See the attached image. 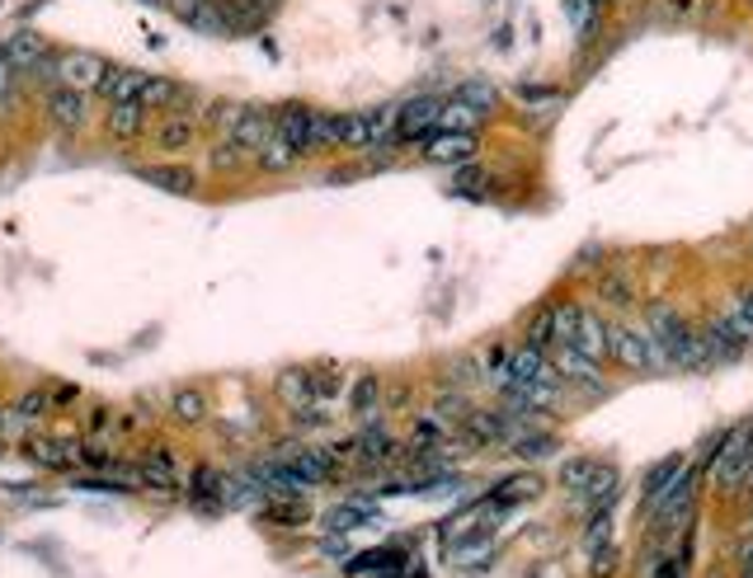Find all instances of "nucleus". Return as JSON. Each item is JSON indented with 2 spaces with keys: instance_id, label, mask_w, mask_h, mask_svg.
Masks as SVG:
<instances>
[{
  "instance_id": "obj_43",
  "label": "nucleus",
  "mask_w": 753,
  "mask_h": 578,
  "mask_svg": "<svg viewBox=\"0 0 753 578\" xmlns=\"http://www.w3.org/2000/svg\"><path fill=\"white\" fill-rule=\"evenodd\" d=\"M513 99L523 104V108H537V104H556V95H552V90H546V85H518V90H513Z\"/></svg>"
},
{
  "instance_id": "obj_46",
  "label": "nucleus",
  "mask_w": 753,
  "mask_h": 578,
  "mask_svg": "<svg viewBox=\"0 0 753 578\" xmlns=\"http://www.w3.org/2000/svg\"><path fill=\"white\" fill-rule=\"evenodd\" d=\"M734 310H740V316H744V320L753 325V287H749V292L740 296V306H734Z\"/></svg>"
},
{
  "instance_id": "obj_10",
  "label": "nucleus",
  "mask_w": 753,
  "mask_h": 578,
  "mask_svg": "<svg viewBox=\"0 0 753 578\" xmlns=\"http://www.w3.org/2000/svg\"><path fill=\"white\" fill-rule=\"evenodd\" d=\"M132 465V480L141 484V489H155V494H170L179 484V461L170 457L165 447H155V451H147V457H137V461H128Z\"/></svg>"
},
{
  "instance_id": "obj_14",
  "label": "nucleus",
  "mask_w": 753,
  "mask_h": 578,
  "mask_svg": "<svg viewBox=\"0 0 753 578\" xmlns=\"http://www.w3.org/2000/svg\"><path fill=\"white\" fill-rule=\"evenodd\" d=\"M47 118L61 132H81L90 122V95H81V90H53L47 95Z\"/></svg>"
},
{
  "instance_id": "obj_21",
  "label": "nucleus",
  "mask_w": 753,
  "mask_h": 578,
  "mask_svg": "<svg viewBox=\"0 0 753 578\" xmlns=\"http://www.w3.org/2000/svg\"><path fill=\"white\" fill-rule=\"evenodd\" d=\"M537 494H542V475H537V471H518V475H509V480H499L485 504H495V508H518L523 498H537Z\"/></svg>"
},
{
  "instance_id": "obj_36",
  "label": "nucleus",
  "mask_w": 753,
  "mask_h": 578,
  "mask_svg": "<svg viewBox=\"0 0 753 578\" xmlns=\"http://www.w3.org/2000/svg\"><path fill=\"white\" fill-rule=\"evenodd\" d=\"M376 404H382V381L372 377V371H363V377L354 381V396H349V410L354 414H372Z\"/></svg>"
},
{
  "instance_id": "obj_26",
  "label": "nucleus",
  "mask_w": 753,
  "mask_h": 578,
  "mask_svg": "<svg viewBox=\"0 0 753 578\" xmlns=\"http://www.w3.org/2000/svg\"><path fill=\"white\" fill-rule=\"evenodd\" d=\"M10 410H14V418H20V428H38L43 418L53 414V396H47V386H34V390H24Z\"/></svg>"
},
{
  "instance_id": "obj_34",
  "label": "nucleus",
  "mask_w": 753,
  "mask_h": 578,
  "mask_svg": "<svg viewBox=\"0 0 753 578\" xmlns=\"http://www.w3.org/2000/svg\"><path fill=\"white\" fill-rule=\"evenodd\" d=\"M255 165H259V169H269V175H288V169L297 165V151H292L288 142H282V137H274V142L255 155Z\"/></svg>"
},
{
  "instance_id": "obj_22",
  "label": "nucleus",
  "mask_w": 753,
  "mask_h": 578,
  "mask_svg": "<svg viewBox=\"0 0 753 578\" xmlns=\"http://www.w3.org/2000/svg\"><path fill=\"white\" fill-rule=\"evenodd\" d=\"M245 108L250 104H241V99H208V104H202V114H198V122L217 137V142H227V137L235 132V122L245 118Z\"/></svg>"
},
{
  "instance_id": "obj_16",
  "label": "nucleus",
  "mask_w": 753,
  "mask_h": 578,
  "mask_svg": "<svg viewBox=\"0 0 753 578\" xmlns=\"http://www.w3.org/2000/svg\"><path fill=\"white\" fill-rule=\"evenodd\" d=\"M490 555H495V531L490 527H476V531H466V536H457L448 545V559L457 569H480V565H490Z\"/></svg>"
},
{
  "instance_id": "obj_35",
  "label": "nucleus",
  "mask_w": 753,
  "mask_h": 578,
  "mask_svg": "<svg viewBox=\"0 0 753 578\" xmlns=\"http://www.w3.org/2000/svg\"><path fill=\"white\" fill-rule=\"evenodd\" d=\"M603 545H612V508L603 512H584V551H603Z\"/></svg>"
},
{
  "instance_id": "obj_8",
  "label": "nucleus",
  "mask_w": 753,
  "mask_h": 578,
  "mask_svg": "<svg viewBox=\"0 0 753 578\" xmlns=\"http://www.w3.org/2000/svg\"><path fill=\"white\" fill-rule=\"evenodd\" d=\"M693 489H697V471L687 465V471L679 475V484H673V489L650 508V527L659 531V536H669V531H683L687 527V518H693Z\"/></svg>"
},
{
  "instance_id": "obj_39",
  "label": "nucleus",
  "mask_w": 753,
  "mask_h": 578,
  "mask_svg": "<svg viewBox=\"0 0 753 578\" xmlns=\"http://www.w3.org/2000/svg\"><path fill=\"white\" fill-rule=\"evenodd\" d=\"M448 443V424L443 418H415V447H443Z\"/></svg>"
},
{
  "instance_id": "obj_28",
  "label": "nucleus",
  "mask_w": 753,
  "mask_h": 578,
  "mask_svg": "<svg viewBox=\"0 0 753 578\" xmlns=\"http://www.w3.org/2000/svg\"><path fill=\"white\" fill-rule=\"evenodd\" d=\"M170 414L179 418V424H202V418H208V396H202L198 386H184V390H175V396H170Z\"/></svg>"
},
{
  "instance_id": "obj_37",
  "label": "nucleus",
  "mask_w": 753,
  "mask_h": 578,
  "mask_svg": "<svg viewBox=\"0 0 753 578\" xmlns=\"http://www.w3.org/2000/svg\"><path fill=\"white\" fill-rule=\"evenodd\" d=\"M687 569H693V545H683L673 555H654L650 578H687Z\"/></svg>"
},
{
  "instance_id": "obj_38",
  "label": "nucleus",
  "mask_w": 753,
  "mask_h": 578,
  "mask_svg": "<svg viewBox=\"0 0 753 578\" xmlns=\"http://www.w3.org/2000/svg\"><path fill=\"white\" fill-rule=\"evenodd\" d=\"M552 451H556V437L552 433H537V428L513 443V457H523V461H546Z\"/></svg>"
},
{
  "instance_id": "obj_1",
  "label": "nucleus",
  "mask_w": 753,
  "mask_h": 578,
  "mask_svg": "<svg viewBox=\"0 0 753 578\" xmlns=\"http://www.w3.org/2000/svg\"><path fill=\"white\" fill-rule=\"evenodd\" d=\"M646 330L654 334V343L669 353V367H687V371H706L716 367L711 353H706L702 330H687V320L669 306H650L646 310Z\"/></svg>"
},
{
  "instance_id": "obj_2",
  "label": "nucleus",
  "mask_w": 753,
  "mask_h": 578,
  "mask_svg": "<svg viewBox=\"0 0 753 578\" xmlns=\"http://www.w3.org/2000/svg\"><path fill=\"white\" fill-rule=\"evenodd\" d=\"M607 357L626 371H669V353L659 349L646 325L607 320Z\"/></svg>"
},
{
  "instance_id": "obj_11",
  "label": "nucleus",
  "mask_w": 753,
  "mask_h": 578,
  "mask_svg": "<svg viewBox=\"0 0 753 578\" xmlns=\"http://www.w3.org/2000/svg\"><path fill=\"white\" fill-rule=\"evenodd\" d=\"M198 132H202V122L194 114H165L151 128V142H155V151H165V155H184L188 146L198 142Z\"/></svg>"
},
{
  "instance_id": "obj_18",
  "label": "nucleus",
  "mask_w": 753,
  "mask_h": 578,
  "mask_svg": "<svg viewBox=\"0 0 753 578\" xmlns=\"http://www.w3.org/2000/svg\"><path fill=\"white\" fill-rule=\"evenodd\" d=\"M552 367H556V377L560 381H579V386H589V390H603V363H589L584 353H575V349H552Z\"/></svg>"
},
{
  "instance_id": "obj_6",
  "label": "nucleus",
  "mask_w": 753,
  "mask_h": 578,
  "mask_svg": "<svg viewBox=\"0 0 753 578\" xmlns=\"http://www.w3.org/2000/svg\"><path fill=\"white\" fill-rule=\"evenodd\" d=\"M443 104L448 99H433V95H415L396 108V142H410V146H429L438 137V118H443Z\"/></svg>"
},
{
  "instance_id": "obj_25",
  "label": "nucleus",
  "mask_w": 753,
  "mask_h": 578,
  "mask_svg": "<svg viewBox=\"0 0 753 578\" xmlns=\"http://www.w3.org/2000/svg\"><path fill=\"white\" fill-rule=\"evenodd\" d=\"M188 494H194V504L202 508H227V471H217V465H198L194 480H188Z\"/></svg>"
},
{
  "instance_id": "obj_42",
  "label": "nucleus",
  "mask_w": 753,
  "mask_h": 578,
  "mask_svg": "<svg viewBox=\"0 0 753 578\" xmlns=\"http://www.w3.org/2000/svg\"><path fill=\"white\" fill-rule=\"evenodd\" d=\"M617 574V545H603V551L589 555V578H612Z\"/></svg>"
},
{
  "instance_id": "obj_45",
  "label": "nucleus",
  "mask_w": 753,
  "mask_h": 578,
  "mask_svg": "<svg viewBox=\"0 0 753 578\" xmlns=\"http://www.w3.org/2000/svg\"><path fill=\"white\" fill-rule=\"evenodd\" d=\"M565 5H570V20H575L579 28H589V24H593V14H589V0H565Z\"/></svg>"
},
{
  "instance_id": "obj_31",
  "label": "nucleus",
  "mask_w": 753,
  "mask_h": 578,
  "mask_svg": "<svg viewBox=\"0 0 753 578\" xmlns=\"http://www.w3.org/2000/svg\"><path fill=\"white\" fill-rule=\"evenodd\" d=\"M245 161H255V155H250L241 142H212V151H208V165L217 169V175H235V169H245Z\"/></svg>"
},
{
  "instance_id": "obj_7",
  "label": "nucleus",
  "mask_w": 753,
  "mask_h": 578,
  "mask_svg": "<svg viewBox=\"0 0 753 578\" xmlns=\"http://www.w3.org/2000/svg\"><path fill=\"white\" fill-rule=\"evenodd\" d=\"M24 461L43 465V471H76L81 465V437H61V433H28L24 443Z\"/></svg>"
},
{
  "instance_id": "obj_41",
  "label": "nucleus",
  "mask_w": 753,
  "mask_h": 578,
  "mask_svg": "<svg viewBox=\"0 0 753 578\" xmlns=\"http://www.w3.org/2000/svg\"><path fill=\"white\" fill-rule=\"evenodd\" d=\"M457 99H466L471 108H480V114H490V104H495L499 95H495V85H485V81H466V85L457 90Z\"/></svg>"
},
{
  "instance_id": "obj_50",
  "label": "nucleus",
  "mask_w": 753,
  "mask_h": 578,
  "mask_svg": "<svg viewBox=\"0 0 753 578\" xmlns=\"http://www.w3.org/2000/svg\"><path fill=\"white\" fill-rule=\"evenodd\" d=\"M744 484H749V489H753V471H749V480H744Z\"/></svg>"
},
{
  "instance_id": "obj_17",
  "label": "nucleus",
  "mask_w": 753,
  "mask_h": 578,
  "mask_svg": "<svg viewBox=\"0 0 753 578\" xmlns=\"http://www.w3.org/2000/svg\"><path fill=\"white\" fill-rule=\"evenodd\" d=\"M147 81H151V75L137 71V67H108L100 95L108 104H141V90H147Z\"/></svg>"
},
{
  "instance_id": "obj_3",
  "label": "nucleus",
  "mask_w": 753,
  "mask_h": 578,
  "mask_svg": "<svg viewBox=\"0 0 753 578\" xmlns=\"http://www.w3.org/2000/svg\"><path fill=\"white\" fill-rule=\"evenodd\" d=\"M274 118H278V137H282V142H288L297 155L325 151V108H311V104H282Z\"/></svg>"
},
{
  "instance_id": "obj_27",
  "label": "nucleus",
  "mask_w": 753,
  "mask_h": 578,
  "mask_svg": "<svg viewBox=\"0 0 753 578\" xmlns=\"http://www.w3.org/2000/svg\"><path fill=\"white\" fill-rule=\"evenodd\" d=\"M0 57L10 61V67H20V71H38L43 67V38H34V34H20V38H10L5 48H0Z\"/></svg>"
},
{
  "instance_id": "obj_24",
  "label": "nucleus",
  "mask_w": 753,
  "mask_h": 578,
  "mask_svg": "<svg viewBox=\"0 0 753 578\" xmlns=\"http://www.w3.org/2000/svg\"><path fill=\"white\" fill-rule=\"evenodd\" d=\"M401 565H405V551L401 545H382V551H368V555H358V559H349V565H344V574L349 578H368L372 569H382V578H401Z\"/></svg>"
},
{
  "instance_id": "obj_47",
  "label": "nucleus",
  "mask_w": 753,
  "mask_h": 578,
  "mask_svg": "<svg viewBox=\"0 0 753 578\" xmlns=\"http://www.w3.org/2000/svg\"><path fill=\"white\" fill-rule=\"evenodd\" d=\"M740 578H753V541L744 545V565H740Z\"/></svg>"
},
{
  "instance_id": "obj_29",
  "label": "nucleus",
  "mask_w": 753,
  "mask_h": 578,
  "mask_svg": "<svg viewBox=\"0 0 753 578\" xmlns=\"http://www.w3.org/2000/svg\"><path fill=\"white\" fill-rule=\"evenodd\" d=\"M679 475H683V457H664L654 465V471L646 475V508H654L659 498H664L673 484H679Z\"/></svg>"
},
{
  "instance_id": "obj_9",
  "label": "nucleus",
  "mask_w": 753,
  "mask_h": 578,
  "mask_svg": "<svg viewBox=\"0 0 753 578\" xmlns=\"http://www.w3.org/2000/svg\"><path fill=\"white\" fill-rule=\"evenodd\" d=\"M274 396L288 404L292 414L297 410H311L316 400H325L321 396V381H316V367H282L278 381H274Z\"/></svg>"
},
{
  "instance_id": "obj_30",
  "label": "nucleus",
  "mask_w": 753,
  "mask_h": 578,
  "mask_svg": "<svg viewBox=\"0 0 753 578\" xmlns=\"http://www.w3.org/2000/svg\"><path fill=\"white\" fill-rule=\"evenodd\" d=\"M480 108H471L466 99H448L443 104V118H438V132H476L480 128Z\"/></svg>"
},
{
  "instance_id": "obj_48",
  "label": "nucleus",
  "mask_w": 753,
  "mask_h": 578,
  "mask_svg": "<svg viewBox=\"0 0 753 578\" xmlns=\"http://www.w3.org/2000/svg\"><path fill=\"white\" fill-rule=\"evenodd\" d=\"M5 85H10V61L0 57V99H5Z\"/></svg>"
},
{
  "instance_id": "obj_49",
  "label": "nucleus",
  "mask_w": 753,
  "mask_h": 578,
  "mask_svg": "<svg viewBox=\"0 0 753 578\" xmlns=\"http://www.w3.org/2000/svg\"><path fill=\"white\" fill-rule=\"evenodd\" d=\"M744 433H749V443H753V418H749V424H744Z\"/></svg>"
},
{
  "instance_id": "obj_4",
  "label": "nucleus",
  "mask_w": 753,
  "mask_h": 578,
  "mask_svg": "<svg viewBox=\"0 0 753 578\" xmlns=\"http://www.w3.org/2000/svg\"><path fill=\"white\" fill-rule=\"evenodd\" d=\"M108 67L114 61H104L100 52H57L47 61V71L57 75V90H81V95H100Z\"/></svg>"
},
{
  "instance_id": "obj_12",
  "label": "nucleus",
  "mask_w": 753,
  "mask_h": 578,
  "mask_svg": "<svg viewBox=\"0 0 753 578\" xmlns=\"http://www.w3.org/2000/svg\"><path fill=\"white\" fill-rule=\"evenodd\" d=\"M278 137V118H274V108H264V104H250L245 108V118L235 122V132H231V142H241L250 155H259L264 146H269Z\"/></svg>"
},
{
  "instance_id": "obj_19",
  "label": "nucleus",
  "mask_w": 753,
  "mask_h": 578,
  "mask_svg": "<svg viewBox=\"0 0 753 578\" xmlns=\"http://www.w3.org/2000/svg\"><path fill=\"white\" fill-rule=\"evenodd\" d=\"M424 155L438 165H471L476 161V132H438L429 146H424Z\"/></svg>"
},
{
  "instance_id": "obj_23",
  "label": "nucleus",
  "mask_w": 753,
  "mask_h": 578,
  "mask_svg": "<svg viewBox=\"0 0 753 578\" xmlns=\"http://www.w3.org/2000/svg\"><path fill=\"white\" fill-rule=\"evenodd\" d=\"M575 353H584L589 363H607V320H599L593 310H584V320H579L575 330Z\"/></svg>"
},
{
  "instance_id": "obj_5",
  "label": "nucleus",
  "mask_w": 753,
  "mask_h": 578,
  "mask_svg": "<svg viewBox=\"0 0 753 578\" xmlns=\"http://www.w3.org/2000/svg\"><path fill=\"white\" fill-rule=\"evenodd\" d=\"M753 471V443L744 428H734L730 437H720V447L711 451V461H706V475H711L720 489H740Z\"/></svg>"
},
{
  "instance_id": "obj_13",
  "label": "nucleus",
  "mask_w": 753,
  "mask_h": 578,
  "mask_svg": "<svg viewBox=\"0 0 753 578\" xmlns=\"http://www.w3.org/2000/svg\"><path fill=\"white\" fill-rule=\"evenodd\" d=\"M518 433H523V428H513V418L509 414H471L466 418V428H462V437H466V443L471 447H495V443H518Z\"/></svg>"
},
{
  "instance_id": "obj_32",
  "label": "nucleus",
  "mask_w": 753,
  "mask_h": 578,
  "mask_svg": "<svg viewBox=\"0 0 753 578\" xmlns=\"http://www.w3.org/2000/svg\"><path fill=\"white\" fill-rule=\"evenodd\" d=\"M376 522V508L368 504V498H354V504H339L335 512H329V527L335 531H354V527H368Z\"/></svg>"
},
{
  "instance_id": "obj_44",
  "label": "nucleus",
  "mask_w": 753,
  "mask_h": 578,
  "mask_svg": "<svg viewBox=\"0 0 753 578\" xmlns=\"http://www.w3.org/2000/svg\"><path fill=\"white\" fill-rule=\"evenodd\" d=\"M47 396H53V410H67V404L81 400V386H71V381H53V386H47Z\"/></svg>"
},
{
  "instance_id": "obj_15",
  "label": "nucleus",
  "mask_w": 753,
  "mask_h": 578,
  "mask_svg": "<svg viewBox=\"0 0 753 578\" xmlns=\"http://www.w3.org/2000/svg\"><path fill=\"white\" fill-rule=\"evenodd\" d=\"M137 179H147L151 189L175 193V198H194L198 193V169L194 165H141Z\"/></svg>"
},
{
  "instance_id": "obj_33",
  "label": "nucleus",
  "mask_w": 753,
  "mask_h": 578,
  "mask_svg": "<svg viewBox=\"0 0 753 578\" xmlns=\"http://www.w3.org/2000/svg\"><path fill=\"white\" fill-rule=\"evenodd\" d=\"M452 189H457L462 198H471V202H485V198H490V179H485L480 165L471 161V165H457V175H452Z\"/></svg>"
},
{
  "instance_id": "obj_40",
  "label": "nucleus",
  "mask_w": 753,
  "mask_h": 578,
  "mask_svg": "<svg viewBox=\"0 0 753 578\" xmlns=\"http://www.w3.org/2000/svg\"><path fill=\"white\" fill-rule=\"evenodd\" d=\"M599 296H603V302H612L617 310H626V306H632V283L607 273V278H599Z\"/></svg>"
},
{
  "instance_id": "obj_20",
  "label": "nucleus",
  "mask_w": 753,
  "mask_h": 578,
  "mask_svg": "<svg viewBox=\"0 0 753 578\" xmlns=\"http://www.w3.org/2000/svg\"><path fill=\"white\" fill-rule=\"evenodd\" d=\"M104 132L114 137V142H137V137L147 132V108L141 104H108Z\"/></svg>"
}]
</instances>
